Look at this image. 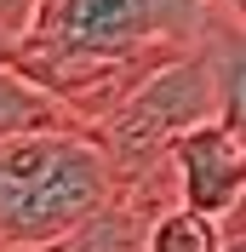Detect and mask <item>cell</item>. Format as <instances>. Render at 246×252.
Returning <instances> with one entry per match:
<instances>
[{
	"instance_id": "cell-1",
	"label": "cell",
	"mask_w": 246,
	"mask_h": 252,
	"mask_svg": "<svg viewBox=\"0 0 246 252\" xmlns=\"http://www.w3.org/2000/svg\"><path fill=\"white\" fill-rule=\"evenodd\" d=\"M223 0H40L23 29V69L86 121H103L132 86L206 46Z\"/></svg>"
},
{
	"instance_id": "cell-2",
	"label": "cell",
	"mask_w": 246,
	"mask_h": 252,
	"mask_svg": "<svg viewBox=\"0 0 246 252\" xmlns=\"http://www.w3.org/2000/svg\"><path fill=\"white\" fill-rule=\"evenodd\" d=\"M121 189L92 121L0 138V247L46 252Z\"/></svg>"
},
{
	"instance_id": "cell-3",
	"label": "cell",
	"mask_w": 246,
	"mask_h": 252,
	"mask_svg": "<svg viewBox=\"0 0 246 252\" xmlns=\"http://www.w3.org/2000/svg\"><path fill=\"white\" fill-rule=\"evenodd\" d=\"M223 115V92H217V63H212V46H195L184 58L160 63L143 86L115 103L97 126L103 149L115 155V172L121 184L132 178H149L160 166H172V143L184 138L189 126Z\"/></svg>"
},
{
	"instance_id": "cell-4",
	"label": "cell",
	"mask_w": 246,
	"mask_h": 252,
	"mask_svg": "<svg viewBox=\"0 0 246 252\" xmlns=\"http://www.w3.org/2000/svg\"><path fill=\"white\" fill-rule=\"evenodd\" d=\"M172 172H178V201L200 206L235 229L246 218V132L223 115L189 126L172 143Z\"/></svg>"
},
{
	"instance_id": "cell-5",
	"label": "cell",
	"mask_w": 246,
	"mask_h": 252,
	"mask_svg": "<svg viewBox=\"0 0 246 252\" xmlns=\"http://www.w3.org/2000/svg\"><path fill=\"white\" fill-rule=\"evenodd\" d=\"M80 121H86V115H75L46 80H34L23 63H6V69H0V138L40 132V126H80Z\"/></svg>"
},
{
	"instance_id": "cell-6",
	"label": "cell",
	"mask_w": 246,
	"mask_h": 252,
	"mask_svg": "<svg viewBox=\"0 0 246 252\" xmlns=\"http://www.w3.org/2000/svg\"><path fill=\"white\" fill-rule=\"evenodd\" d=\"M229 241H235V229H229L223 218L200 212V206L172 201V206L154 212L143 252H229Z\"/></svg>"
},
{
	"instance_id": "cell-7",
	"label": "cell",
	"mask_w": 246,
	"mask_h": 252,
	"mask_svg": "<svg viewBox=\"0 0 246 252\" xmlns=\"http://www.w3.org/2000/svg\"><path fill=\"white\" fill-rule=\"evenodd\" d=\"M212 63H217V92H223V121L246 132V17L229 12L212 29Z\"/></svg>"
},
{
	"instance_id": "cell-8",
	"label": "cell",
	"mask_w": 246,
	"mask_h": 252,
	"mask_svg": "<svg viewBox=\"0 0 246 252\" xmlns=\"http://www.w3.org/2000/svg\"><path fill=\"white\" fill-rule=\"evenodd\" d=\"M34 6H40V0H0V23H6L17 40H23V29L34 23Z\"/></svg>"
},
{
	"instance_id": "cell-9",
	"label": "cell",
	"mask_w": 246,
	"mask_h": 252,
	"mask_svg": "<svg viewBox=\"0 0 246 252\" xmlns=\"http://www.w3.org/2000/svg\"><path fill=\"white\" fill-rule=\"evenodd\" d=\"M6 63H23V40H17L6 23H0V69H6Z\"/></svg>"
},
{
	"instance_id": "cell-10",
	"label": "cell",
	"mask_w": 246,
	"mask_h": 252,
	"mask_svg": "<svg viewBox=\"0 0 246 252\" xmlns=\"http://www.w3.org/2000/svg\"><path fill=\"white\" fill-rule=\"evenodd\" d=\"M223 6H229V12H241V17H246V0H223Z\"/></svg>"
},
{
	"instance_id": "cell-11",
	"label": "cell",
	"mask_w": 246,
	"mask_h": 252,
	"mask_svg": "<svg viewBox=\"0 0 246 252\" xmlns=\"http://www.w3.org/2000/svg\"><path fill=\"white\" fill-rule=\"evenodd\" d=\"M241 223H246V218H241ZM241 223H235V229H241Z\"/></svg>"
},
{
	"instance_id": "cell-12",
	"label": "cell",
	"mask_w": 246,
	"mask_h": 252,
	"mask_svg": "<svg viewBox=\"0 0 246 252\" xmlns=\"http://www.w3.org/2000/svg\"><path fill=\"white\" fill-rule=\"evenodd\" d=\"M0 252H6V247H0Z\"/></svg>"
}]
</instances>
